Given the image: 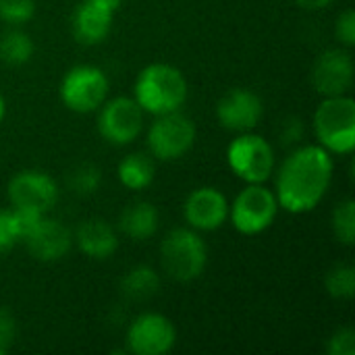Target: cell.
<instances>
[{"instance_id": "cell-9", "label": "cell", "mask_w": 355, "mask_h": 355, "mask_svg": "<svg viewBox=\"0 0 355 355\" xmlns=\"http://www.w3.org/2000/svg\"><path fill=\"white\" fill-rule=\"evenodd\" d=\"M144 110L135 98L119 96L98 108V133L112 146H129L144 131Z\"/></svg>"}, {"instance_id": "cell-8", "label": "cell", "mask_w": 355, "mask_h": 355, "mask_svg": "<svg viewBox=\"0 0 355 355\" xmlns=\"http://www.w3.org/2000/svg\"><path fill=\"white\" fill-rule=\"evenodd\" d=\"M196 137L193 121L181 110L158 114L148 129V150L154 160L173 162L191 152Z\"/></svg>"}, {"instance_id": "cell-32", "label": "cell", "mask_w": 355, "mask_h": 355, "mask_svg": "<svg viewBox=\"0 0 355 355\" xmlns=\"http://www.w3.org/2000/svg\"><path fill=\"white\" fill-rule=\"evenodd\" d=\"M4 116H6V100H4V96L0 94V123L4 121Z\"/></svg>"}, {"instance_id": "cell-10", "label": "cell", "mask_w": 355, "mask_h": 355, "mask_svg": "<svg viewBox=\"0 0 355 355\" xmlns=\"http://www.w3.org/2000/svg\"><path fill=\"white\" fill-rule=\"evenodd\" d=\"M6 193L12 208L33 214H48L58 202V185L54 177L37 168H25L17 173L8 181Z\"/></svg>"}, {"instance_id": "cell-27", "label": "cell", "mask_w": 355, "mask_h": 355, "mask_svg": "<svg viewBox=\"0 0 355 355\" xmlns=\"http://www.w3.org/2000/svg\"><path fill=\"white\" fill-rule=\"evenodd\" d=\"M327 352L331 355H355L354 329H339L331 335L327 343Z\"/></svg>"}, {"instance_id": "cell-4", "label": "cell", "mask_w": 355, "mask_h": 355, "mask_svg": "<svg viewBox=\"0 0 355 355\" xmlns=\"http://www.w3.org/2000/svg\"><path fill=\"white\" fill-rule=\"evenodd\" d=\"M160 262L164 272L179 281L189 283L202 277L208 264V245L200 231L191 227L173 229L160 245Z\"/></svg>"}, {"instance_id": "cell-30", "label": "cell", "mask_w": 355, "mask_h": 355, "mask_svg": "<svg viewBox=\"0 0 355 355\" xmlns=\"http://www.w3.org/2000/svg\"><path fill=\"white\" fill-rule=\"evenodd\" d=\"M302 133H304L302 123H300L297 119H291V121H287V123H285V129H283L281 137H283V141H285V144H295V141H300V139H302Z\"/></svg>"}, {"instance_id": "cell-20", "label": "cell", "mask_w": 355, "mask_h": 355, "mask_svg": "<svg viewBox=\"0 0 355 355\" xmlns=\"http://www.w3.org/2000/svg\"><path fill=\"white\" fill-rule=\"evenodd\" d=\"M158 289H160V277L148 264H137L129 268L127 275L121 279V293L129 302H146L154 297Z\"/></svg>"}, {"instance_id": "cell-12", "label": "cell", "mask_w": 355, "mask_h": 355, "mask_svg": "<svg viewBox=\"0 0 355 355\" xmlns=\"http://www.w3.org/2000/svg\"><path fill=\"white\" fill-rule=\"evenodd\" d=\"M354 77V56L347 48L324 50L312 67V85L322 98L349 94Z\"/></svg>"}, {"instance_id": "cell-3", "label": "cell", "mask_w": 355, "mask_h": 355, "mask_svg": "<svg viewBox=\"0 0 355 355\" xmlns=\"http://www.w3.org/2000/svg\"><path fill=\"white\" fill-rule=\"evenodd\" d=\"M318 146L347 156L355 148V102L349 94L324 98L312 119Z\"/></svg>"}, {"instance_id": "cell-18", "label": "cell", "mask_w": 355, "mask_h": 355, "mask_svg": "<svg viewBox=\"0 0 355 355\" xmlns=\"http://www.w3.org/2000/svg\"><path fill=\"white\" fill-rule=\"evenodd\" d=\"M160 227V214L150 202H133L119 216V229L133 241H148Z\"/></svg>"}, {"instance_id": "cell-14", "label": "cell", "mask_w": 355, "mask_h": 355, "mask_svg": "<svg viewBox=\"0 0 355 355\" xmlns=\"http://www.w3.org/2000/svg\"><path fill=\"white\" fill-rule=\"evenodd\" d=\"M183 218L196 231H216L229 218V200L216 187H198L185 198Z\"/></svg>"}, {"instance_id": "cell-2", "label": "cell", "mask_w": 355, "mask_h": 355, "mask_svg": "<svg viewBox=\"0 0 355 355\" xmlns=\"http://www.w3.org/2000/svg\"><path fill=\"white\" fill-rule=\"evenodd\" d=\"M189 85L181 69L168 62H152L144 67L133 85V98L148 114H166L181 110L187 102Z\"/></svg>"}, {"instance_id": "cell-7", "label": "cell", "mask_w": 355, "mask_h": 355, "mask_svg": "<svg viewBox=\"0 0 355 355\" xmlns=\"http://www.w3.org/2000/svg\"><path fill=\"white\" fill-rule=\"evenodd\" d=\"M275 148L272 144L254 133H237L227 148V164L243 183H266L275 173Z\"/></svg>"}, {"instance_id": "cell-25", "label": "cell", "mask_w": 355, "mask_h": 355, "mask_svg": "<svg viewBox=\"0 0 355 355\" xmlns=\"http://www.w3.org/2000/svg\"><path fill=\"white\" fill-rule=\"evenodd\" d=\"M23 241L19 214L15 208H0V258L10 254Z\"/></svg>"}, {"instance_id": "cell-26", "label": "cell", "mask_w": 355, "mask_h": 355, "mask_svg": "<svg viewBox=\"0 0 355 355\" xmlns=\"http://www.w3.org/2000/svg\"><path fill=\"white\" fill-rule=\"evenodd\" d=\"M35 15V0H0V21L21 27Z\"/></svg>"}, {"instance_id": "cell-13", "label": "cell", "mask_w": 355, "mask_h": 355, "mask_svg": "<svg viewBox=\"0 0 355 355\" xmlns=\"http://www.w3.org/2000/svg\"><path fill=\"white\" fill-rule=\"evenodd\" d=\"M262 98L248 87H233L216 102V121L233 133L254 131L262 121Z\"/></svg>"}, {"instance_id": "cell-29", "label": "cell", "mask_w": 355, "mask_h": 355, "mask_svg": "<svg viewBox=\"0 0 355 355\" xmlns=\"http://www.w3.org/2000/svg\"><path fill=\"white\" fill-rule=\"evenodd\" d=\"M17 337V322L15 316L6 310L0 308V355L8 354Z\"/></svg>"}, {"instance_id": "cell-11", "label": "cell", "mask_w": 355, "mask_h": 355, "mask_svg": "<svg viewBox=\"0 0 355 355\" xmlns=\"http://www.w3.org/2000/svg\"><path fill=\"white\" fill-rule=\"evenodd\" d=\"M177 343V329L171 318L158 312H144L127 329V349L133 355H166Z\"/></svg>"}, {"instance_id": "cell-5", "label": "cell", "mask_w": 355, "mask_h": 355, "mask_svg": "<svg viewBox=\"0 0 355 355\" xmlns=\"http://www.w3.org/2000/svg\"><path fill=\"white\" fill-rule=\"evenodd\" d=\"M110 94V79L96 64H75L60 81V102L77 114L96 112Z\"/></svg>"}, {"instance_id": "cell-22", "label": "cell", "mask_w": 355, "mask_h": 355, "mask_svg": "<svg viewBox=\"0 0 355 355\" xmlns=\"http://www.w3.org/2000/svg\"><path fill=\"white\" fill-rule=\"evenodd\" d=\"M100 185H102V171L92 162L77 164L69 175V187L81 198L94 196L100 189Z\"/></svg>"}, {"instance_id": "cell-16", "label": "cell", "mask_w": 355, "mask_h": 355, "mask_svg": "<svg viewBox=\"0 0 355 355\" xmlns=\"http://www.w3.org/2000/svg\"><path fill=\"white\" fill-rule=\"evenodd\" d=\"M116 10L100 0H81L71 17L73 35L83 46L102 44L112 29Z\"/></svg>"}, {"instance_id": "cell-21", "label": "cell", "mask_w": 355, "mask_h": 355, "mask_svg": "<svg viewBox=\"0 0 355 355\" xmlns=\"http://www.w3.org/2000/svg\"><path fill=\"white\" fill-rule=\"evenodd\" d=\"M33 40L23 29L15 27L0 35V60L10 67H21L31 60L33 56Z\"/></svg>"}, {"instance_id": "cell-19", "label": "cell", "mask_w": 355, "mask_h": 355, "mask_svg": "<svg viewBox=\"0 0 355 355\" xmlns=\"http://www.w3.org/2000/svg\"><path fill=\"white\" fill-rule=\"evenodd\" d=\"M116 177H119V181L127 189H131V191H144L156 179V162L146 152L127 154L119 162V166H116Z\"/></svg>"}, {"instance_id": "cell-23", "label": "cell", "mask_w": 355, "mask_h": 355, "mask_svg": "<svg viewBox=\"0 0 355 355\" xmlns=\"http://www.w3.org/2000/svg\"><path fill=\"white\" fill-rule=\"evenodd\" d=\"M327 291L335 300H352L355 295V268L352 264H337L324 279Z\"/></svg>"}, {"instance_id": "cell-28", "label": "cell", "mask_w": 355, "mask_h": 355, "mask_svg": "<svg viewBox=\"0 0 355 355\" xmlns=\"http://www.w3.org/2000/svg\"><path fill=\"white\" fill-rule=\"evenodd\" d=\"M335 35H337V40H339V44H341L343 48H352V46H355V12L352 8L343 10V12L337 17Z\"/></svg>"}, {"instance_id": "cell-15", "label": "cell", "mask_w": 355, "mask_h": 355, "mask_svg": "<svg viewBox=\"0 0 355 355\" xmlns=\"http://www.w3.org/2000/svg\"><path fill=\"white\" fill-rule=\"evenodd\" d=\"M27 252L40 262H58L73 248V233L67 225L44 214L23 239Z\"/></svg>"}, {"instance_id": "cell-17", "label": "cell", "mask_w": 355, "mask_h": 355, "mask_svg": "<svg viewBox=\"0 0 355 355\" xmlns=\"http://www.w3.org/2000/svg\"><path fill=\"white\" fill-rule=\"evenodd\" d=\"M79 252L92 260H108L119 250V235L112 225L102 218H87L75 231Z\"/></svg>"}, {"instance_id": "cell-1", "label": "cell", "mask_w": 355, "mask_h": 355, "mask_svg": "<svg viewBox=\"0 0 355 355\" xmlns=\"http://www.w3.org/2000/svg\"><path fill=\"white\" fill-rule=\"evenodd\" d=\"M333 154L318 144L293 150L281 164L275 181L279 206L291 214L312 212L333 183Z\"/></svg>"}, {"instance_id": "cell-24", "label": "cell", "mask_w": 355, "mask_h": 355, "mask_svg": "<svg viewBox=\"0 0 355 355\" xmlns=\"http://www.w3.org/2000/svg\"><path fill=\"white\" fill-rule=\"evenodd\" d=\"M333 233L339 243L354 245L355 243V202L343 200L333 212Z\"/></svg>"}, {"instance_id": "cell-6", "label": "cell", "mask_w": 355, "mask_h": 355, "mask_svg": "<svg viewBox=\"0 0 355 355\" xmlns=\"http://www.w3.org/2000/svg\"><path fill=\"white\" fill-rule=\"evenodd\" d=\"M281 206L270 187L264 183H248L229 204V218L241 235H260L272 227Z\"/></svg>"}, {"instance_id": "cell-31", "label": "cell", "mask_w": 355, "mask_h": 355, "mask_svg": "<svg viewBox=\"0 0 355 355\" xmlns=\"http://www.w3.org/2000/svg\"><path fill=\"white\" fill-rule=\"evenodd\" d=\"M331 2L333 0H295V4H300L306 10H320V8H327Z\"/></svg>"}]
</instances>
